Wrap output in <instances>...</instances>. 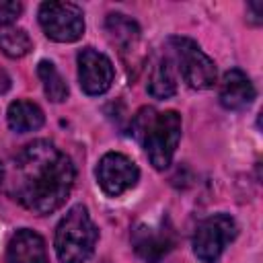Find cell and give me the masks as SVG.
<instances>
[{
  "label": "cell",
  "mask_w": 263,
  "mask_h": 263,
  "mask_svg": "<svg viewBox=\"0 0 263 263\" xmlns=\"http://www.w3.org/2000/svg\"><path fill=\"white\" fill-rule=\"evenodd\" d=\"M105 29H107L111 43L117 45L121 53L136 49V45L140 41V27L134 18H129L127 14H121V12H113L107 16Z\"/></svg>",
  "instance_id": "obj_12"
},
{
  "label": "cell",
  "mask_w": 263,
  "mask_h": 263,
  "mask_svg": "<svg viewBox=\"0 0 263 263\" xmlns=\"http://www.w3.org/2000/svg\"><path fill=\"white\" fill-rule=\"evenodd\" d=\"M8 263H49L45 240L31 228H21L12 234L6 247Z\"/></svg>",
  "instance_id": "obj_11"
},
{
  "label": "cell",
  "mask_w": 263,
  "mask_h": 263,
  "mask_svg": "<svg viewBox=\"0 0 263 263\" xmlns=\"http://www.w3.org/2000/svg\"><path fill=\"white\" fill-rule=\"evenodd\" d=\"M4 175H6V173H4V164L0 162V185L4 183Z\"/></svg>",
  "instance_id": "obj_20"
},
{
  "label": "cell",
  "mask_w": 263,
  "mask_h": 263,
  "mask_svg": "<svg viewBox=\"0 0 263 263\" xmlns=\"http://www.w3.org/2000/svg\"><path fill=\"white\" fill-rule=\"evenodd\" d=\"M173 245L175 232L164 220L138 224L132 232V247L146 263H160L164 255L173 249Z\"/></svg>",
  "instance_id": "obj_8"
},
{
  "label": "cell",
  "mask_w": 263,
  "mask_h": 263,
  "mask_svg": "<svg viewBox=\"0 0 263 263\" xmlns=\"http://www.w3.org/2000/svg\"><path fill=\"white\" fill-rule=\"evenodd\" d=\"M0 49L8 58H23L33 49V41L25 29L0 27Z\"/></svg>",
  "instance_id": "obj_16"
},
{
  "label": "cell",
  "mask_w": 263,
  "mask_h": 263,
  "mask_svg": "<svg viewBox=\"0 0 263 263\" xmlns=\"http://www.w3.org/2000/svg\"><path fill=\"white\" fill-rule=\"evenodd\" d=\"M23 12V4L14 0H0V27H8Z\"/></svg>",
  "instance_id": "obj_17"
},
{
  "label": "cell",
  "mask_w": 263,
  "mask_h": 263,
  "mask_svg": "<svg viewBox=\"0 0 263 263\" xmlns=\"http://www.w3.org/2000/svg\"><path fill=\"white\" fill-rule=\"evenodd\" d=\"M132 134L146 150L154 168L164 171L181 140V115L177 111H156L152 107L140 109L132 119Z\"/></svg>",
  "instance_id": "obj_2"
},
{
  "label": "cell",
  "mask_w": 263,
  "mask_h": 263,
  "mask_svg": "<svg viewBox=\"0 0 263 263\" xmlns=\"http://www.w3.org/2000/svg\"><path fill=\"white\" fill-rule=\"evenodd\" d=\"M115 70L111 60L95 47L78 51V82L86 95H103L111 88Z\"/></svg>",
  "instance_id": "obj_9"
},
{
  "label": "cell",
  "mask_w": 263,
  "mask_h": 263,
  "mask_svg": "<svg viewBox=\"0 0 263 263\" xmlns=\"http://www.w3.org/2000/svg\"><path fill=\"white\" fill-rule=\"evenodd\" d=\"M218 97H220V103H222L224 109L240 111V109H247L253 103L255 86H253L251 78L242 70L232 68L222 76Z\"/></svg>",
  "instance_id": "obj_10"
},
{
  "label": "cell",
  "mask_w": 263,
  "mask_h": 263,
  "mask_svg": "<svg viewBox=\"0 0 263 263\" xmlns=\"http://www.w3.org/2000/svg\"><path fill=\"white\" fill-rule=\"evenodd\" d=\"M138 179L140 171L136 162L121 152H107L97 164V181L101 189L111 197L129 191L138 183Z\"/></svg>",
  "instance_id": "obj_7"
},
{
  "label": "cell",
  "mask_w": 263,
  "mask_h": 263,
  "mask_svg": "<svg viewBox=\"0 0 263 263\" xmlns=\"http://www.w3.org/2000/svg\"><path fill=\"white\" fill-rule=\"evenodd\" d=\"M249 10H253V16H251V21L255 23V25H259L263 18H261V14H263V8H261V2H251L249 4Z\"/></svg>",
  "instance_id": "obj_18"
},
{
  "label": "cell",
  "mask_w": 263,
  "mask_h": 263,
  "mask_svg": "<svg viewBox=\"0 0 263 263\" xmlns=\"http://www.w3.org/2000/svg\"><path fill=\"white\" fill-rule=\"evenodd\" d=\"M39 25L43 33L58 43H72L84 33V14L74 2H43L39 6Z\"/></svg>",
  "instance_id": "obj_6"
},
{
  "label": "cell",
  "mask_w": 263,
  "mask_h": 263,
  "mask_svg": "<svg viewBox=\"0 0 263 263\" xmlns=\"http://www.w3.org/2000/svg\"><path fill=\"white\" fill-rule=\"evenodd\" d=\"M99 230L84 205L66 212L55 228V253L60 263H84L97 247Z\"/></svg>",
  "instance_id": "obj_3"
},
{
  "label": "cell",
  "mask_w": 263,
  "mask_h": 263,
  "mask_svg": "<svg viewBox=\"0 0 263 263\" xmlns=\"http://www.w3.org/2000/svg\"><path fill=\"white\" fill-rule=\"evenodd\" d=\"M168 62L177 66L179 74L187 82V86L195 90L212 88L216 82V66L214 60L203 53V49L189 37H171L168 39Z\"/></svg>",
  "instance_id": "obj_4"
},
{
  "label": "cell",
  "mask_w": 263,
  "mask_h": 263,
  "mask_svg": "<svg viewBox=\"0 0 263 263\" xmlns=\"http://www.w3.org/2000/svg\"><path fill=\"white\" fill-rule=\"evenodd\" d=\"M37 74H39V78H41L43 90H45V95H47L49 101L62 103V101L68 99V92H70V90H68V84H66L64 76L58 72V68H55L51 62L41 60L39 66H37Z\"/></svg>",
  "instance_id": "obj_15"
},
{
  "label": "cell",
  "mask_w": 263,
  "mask_h": 263,
  "mask_svg": "<svg viewBox=\"0 0 263 263\" xmlns=\"http://www.w3.org/2000/svg\"><path fill=\"white\" fill-rule=\"evenodd\" d=\"M10 88V76L0 68V92H6Z\"/></svg>",
  "instance_id": "obj_19"
},
{
  "label": "cell",
  "mask_w": 263,
  "mask_h": 263,
  "mask_svg": "<svg viewBox=\"0 0 263 263\" xmlns=\"http://www.w3.org/2000/svg\"><path fill=\"white\" fill-rule=\"evenodd\" d=\"M6 119H8L10 129H14L18 134H27V132L39 129L43 125V121H45V115H43V111H41V107L37 103L18 99V101L8 105Z\"/></svg>",
  "instance_id": "obj_13"
},
{
  "label": "cell",
  "mask_w": 263,
  "mask_h": 263,
  "mask_svg": "<svg viewBox=\"0 0 263 263\" xmlns=\"http://www.w3.org/2000/svg\"><path fill=\"white\" fill-rule=\"evenodd\" d=\"M238 226L228 214H214L199 222L193 234V253L203 263H216L224 249L236 238Z\"/></svg>",
  "instance_id": "obj_5"
},
{
  "label": "cell",
  "mask_w": 263,
  "mask_h": 263,
  "mask_svg": "<svg viewBox=\"0 0 263 263\" xmlns=\"http://www.w3.org/2000/svg\"><path fill=\"white\" fill-rule=\"evenodd\" d=\"M148 92L154 99H168L177 92V78L168 58H162L152 66L148 78Z\"/></svg>",
  "instance_id": "obj_14"
},
{
  "label": "cell",
  "mask_w": 263,
  "mask_h": 263,
  "mask_svg": "<svg viewBox=\"0 0 263 263\" xmlns=\"http://www.w3.org/2000/svg\"><path fill=\"white\" fill-rule=\"evenodd\" d=\"M74 177V164L60 148L47 140H35L14 156L10 193L23 208L45 216L64 205Z\"/></svg>",
  "instance_id": "obj_1"
}]
</instances>
